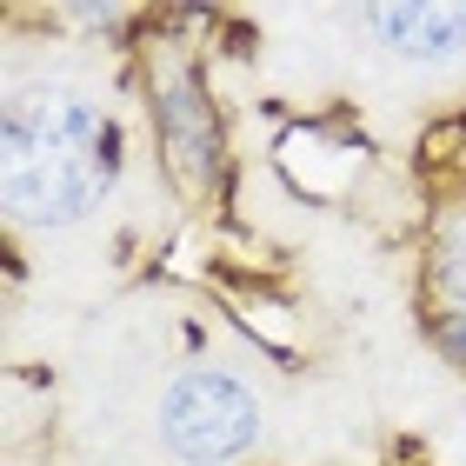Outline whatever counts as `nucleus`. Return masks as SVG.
Instances as JSON below:
<instances>
[{"label": "nucleus", "mask_w": 466, "mask_h": 466, "mask_svg": "<svg viewBox=\"0 0 466 466\" xmlns=\"http://www.w3.org/2000/svg\"><path fill=\"white\" fill-rule=\"evenodd\" d=\"M367 34H380L400 60H447L466 47V7H373L360 20Z\"/></svg>", "instance_id": "nucleus-4"}, {"label": "nucleus", "mask_w": 466, "mask_h": 466, "mask_svg": "<svg viewBox=\"0 0 466 466\" xmlns=\"http://www.w3.org/2000/svg\"><path fill=\"white\" fill-rule=\"evenodd\" d=\"M160 440L180 466H233L260 440V400L220 367H187L160 393Z\"/></svg>", "instance_id": "nucleus-2"}, {"label": "nucleus", "mask_w": 466, "mask_h": 466, "mask_svg": "<svg viewBox=\"0 0 466 466\" xmlns=\"http://www.w3.org/2000/svg\"><path fill=\"white\" fill-rule=\"evenodd\" d=\"M433 287L447 293V307L466 313V207L440 214L433 227Z\"/></svg>", "instance_id": "nucleus-5"}, {"label": "nucleus", "mask_w": 466, "mask_h": 466, "mask_svg": "<svg viewBox=\"0 0 466 466\" xmlns=\"http://www.w3.org/2000/svg\"><path fill=\"white\" fill-rule=\"evenodd\" d=\"M120 180V127L74 87H20L0 114V187L34 227H67Z\"/></svg>", "instance_id": "nucleus-1"}, {"label": "nucleus", "mask_w": 466, "mask_h": 466, "mask_svg": "<svg viewBox=\"0 0 466 466\" xmlns=\"http://www.w3.org/2000/svg\"><path fill=\"white\" fill-rule=\"evenodd\" d=\"M433 333H440V347H447L460 367H466V313H460V307H447V313L433 320Z\"/></svg>", "instance_id": "nucleus-6"}, {"label": "nucleus", "mask_w": 466, "mask_h": 466, "mask_svg": "<svg viewBox=\"0 0 466 466\" xmlns=\"http://www.w3.org/2000/svg\"><path fill=\"white\" fill-rule=\"evenodd\" d=\"M154 120H160V140H167V154H174V174L180 180H207V174H214L220 134H214V114H207V100H200V80L187 67H174L160 80Z\"/></svg>", "instance_id": "nucleus-3"}]
</instances>
